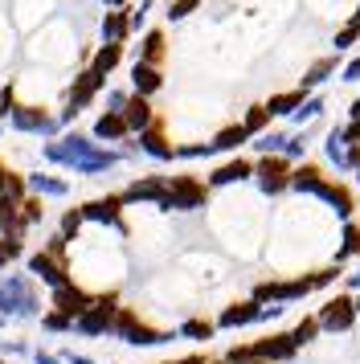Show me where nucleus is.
I'll use <instances>...</instances> for the list:
<instances>
[{
    "mask_svg": "<svg viewBox=\"0 0 360 364\" xmlns=\"http://www.w3.org/2000/svg\"><path fill=\"white\" fill-rule=\"evenodd\" d=\"M115 336H119V340H127V344H135V348L168 344V340H172L168 331H160V328H152V323H144V319L131 311V307H119V319H115Z\"/></svg>",
    "mask_w": 360,
    "mask_h": 364,
    "instance_id": "obj_1",
    "label": "nucleus"
},
{
    "mask_svg": "<svg viewBox=\"0 0 360 364\" xmlns=\"http://www.w3.org/2000/svg\"><path fill=\"white\" fill-rule=\"evenodd\" d=\"M356 299L352 295H336L327 299L324 307H319V331H332V336H344V331H352V323H356Z\"/></svg>",
    "mask_w": 360,
    "mask_h": 364,
    "instance_id": "obj_2",
    "label": "nucleus"
},
{
    "mask_svg": "<svg viewBox=\"0 0 360 364\" xmlns=\"http://www.w3.org/2000/svg\"><path fill=\"white\" fill-rule=\"evenodd\" d=\"M115 319H119V299L98 295L95 307L82 315V319H74V328H78L82 336H107V331H115Z\"/></svg>",
    "mask_w": 360,
    "mask_h": 364,
    "instance_id": "obj_3",
    "label": "nucleus"
},
{
    "mask_svg": "<svg viewBox=\"0 0 360 364\" xmlns=\"http://www.w3.org/2000/svg\"><path fill=\"white\" fill-rule=\"evenodd\" d=\"M254 176H258V188H262V193L278 197V193H287V188H291L295 168L287 164V156H262L258 164H254Z\"/></svg>",
    "mask_w": 360,
    "mask_h": 364,
    "instance_id": "obj_4",
    "label": "nucleus"
},
{
    "mask_svg": "<svg viewBox=\"0 0 360 364\" xmlns=\"http://www.w3.org/2000/svg\"><path fill=\"white\" fill-rule=\"evenodd\" d=\"M205 197H209V184H201L196 176H172L160 209H201Z\"/></svg>",
    "mask_w": 360,
    "mask_h": 364,
    "instance_id": "obj_5",
    "label": "nucleus"
},
{
    "mask_svg": "<svg viewBox=\"0 0 360 364\" xmlns=\"http://www.w3.org/2000/svg\"><path fill=\"white\" fill-rule=\"evenodd\" d=\"M53 307H58L62 315H70V319H82V315H86L90 307H95V299L86 295L82 287L65 282V287H58V291H53Z\"/></svg>",
    "mask_w": 360,
    "mask_h": 364,
    "instance_id": "obj_6",
    "label": "nucleus"
},
{
    "mask_svg": "<svg viewBox=\"0 0 360 364\" xmlns=\"http://www.w3.org/2000/svg\"><path fill=\"white\" fill-rule=\"evenodd\" d=\"M217 328H226V331H233V328H250V323H262V307L254 303V299H245V303H229L226 311L213 319Z\"/></svg>",
    "mask_w": 360,
    "mask_h": 364,
    "instance_id": "obj_7",
    "label": "nucleus"
},
{
    "mask_svg": "<svg viewBox=\"0 0 360 364\" xmlns=\"http://www.w3.org/2000/svg\"><path fill=\"white\" fill-rule=\"evenodd\" d=\"M29 270L37 274V279H46L49 287H53V291L70 282V279H65V262H62V258H53L49 250H41V254H33V258H29Z\"/></svg>",
    "mask_w": 360,
    "mask_h": 364,
    "instance_id": "obj_8",
    "label": "nucleus"
},
{
    "mask_svg": "<svg viewBox=\"0 0 360 364\" xmlns=\"http://www.w3.org/2000/svg\"><path fill=\"white\" fill-rule=\"evenodd\" d=\"M98 90H102V74H95V70H86V74H78V82L70 86V111H65V119L78 115L86 102L95 99Z\"/></svg>",
    "mask_w": 360,
    "mask_h": 364,
    "instance_id": "obj_9",
    "label": "nucleus"
},
{
    "mask_svg": "<svg viewBox=\"0 0 360 364\" xmlns=\"http://www.w3.org/2000/svg\"><path fill=\"white\" fill-rule=\"evenodd\" d=\"M123 119H127V127L131 132H139L144 135L147 127H156V115H152V102L144 99V95H131L127 107H123Z\"/></svg>",
    "mask_w": 360,
    "mask_h": 364,
    "instance_id": "obj_10",
    "label": "nucleus"
},
{
    "mask_svg": "<svg viewBox=\"0 0 360 364\" xmlns=\"http://www.w3.org/2000/svg\"><path fill=\"white\" fill-rule=\"evenodd\" d=\"M164 197H168V184L160 181V176H152V181H135L123 193V205H131V200H156V205H164Z\"/></svg>",
    "mask_w": 360,
    "mask_h": 364,
    "instance_id": "obj_11",
    "label": "nucleus"
},
{
    "mask_svg": "<svg viewBox=\"0 0 360 364\" xmlns=\"http://www.w3.org/2000/svg\"><path fill=\"white\" fill-rule=\"evenodd\" d=\"M315 197H324V200H327V205H332V209H336L340 217H352V209H356V205H352V193H348L344 184H332V181L319 184V188H315Z\"/></svg>",
    "mask_w": 360,
    "mask_h": 364,
    "instance_id": "obj_12",
    "label": "nucleus"
},
{
    "mask_svg": "<svg viewBox=\"0 0 360 364\" xmlns=\"http://www.w3.org/2000/svg\"><path fill=\"white\" fill-rule=\"evenodd\" d=\"M131 82H135V95H156L164 86V74L160 66H147V62H135V70H131Z\"/></svg>",
    "mask_w": 360,
    "mask_h": 364,
    "instance_id": "obj_13",
    "label": "nucleus"
},
{
    "mask_svg": "<svg viewBox=\"0 0 360 364\" xmlns=\"http://www.w3.org/2000/svg\"><path fill=\"white\" fill-rule=\"evenodd\" d=\"M21 230H25V217H21V200L0 197V233H4V237H21Z\"/></svg>",
    "mask_w": 360,
    "mask_h": 364,
    "instance_id": "obj_14",
    "label": "nucleus"
},
{
    "mask_svg": "<svg viewBox=\"0 0 360 364\" xmlns=\"http://www.w3.org/2000/svg\"><path fill=\"white\" fill-rule=\"evenodd\" d=\"M245 176H254V164L250 160H229V164H221L217 172H209V184H238V181H245Z\"/></svg>",
    "mask_w": 360,
    "mask_h": 364,
    "instance_id": "obj_15",
    "label": "nucleus"
},
{
    "mask_svg": "<svg viewBox=\"0 0 360 364\" xmlns=\"http://www.w3.org/2000/svg\"><path fill=\"white\" fill-rule=\"evenodd\" d=\"M13 123L21 132H53V119H49L46 111H37V107H16Z\"/></svg>",
    "mask_w": 360,
    "mask_h": 364,
    "instance_id": "obj_16",
    "label": "nucleus"
},
{
    "mask_svg": "<svg viewBox=\"0 0 360 364\" xmlns=\"http://www.w3.org/2000/svg\"><path fill=\"white\" fill-rule=\"evenodd\" d=\"M119 209H123V197H102V200L82 205V217H95V221H111V225H119Z\"/></svg>",
    "mask_w": 360,
    "mask_h": 364,
    "instance_id": "obj_17",
    "label": "nucleus"
},
{
    "mask_svg": "<svg viewBox=\"0 0 360 364\" xmlns=\"http://www.w3.org/2000/svg\"><path fill=\"white\" fill-rule=\"evenodd\" d=\"M131 127H127V119H123V111H107V115L95 123V135L98 139H123Z\"/></svg>",
    "mask_w": 360,
    "mask_h": 364,
    "instance_id": "obj_18",
    "label": "nucleus"
},
{
    "mask_svg": "<svg viewBox=\"0 0 360 364\" xmlns=\"http://www.w3.org/2000/svg\"><path fill=\"white\" fill-rule=\"evenodd\" d=\"M144 151H147V156H156V160H172V156H176V148L168 144V135L160 132V123L144 132Z\"/></svg>",
    "mask_w": 360,
    "mask_h": 364,
    "instance_id": "obj_19",
    "label": "nucleus"
},
{
    "mask_svg": "<svg viewBox=\"0 0 360 364\" xmlns=\"http://www.w3.org/2000/svg\"><path fill=\"white\" fill-rule=\"evenodd\" d=\"M245 139H250V132H245L242 123H233V127H221V132L213 135L209 148H213V151H238V148L245 144Z\"/></svg>",
    "mask_w": 360,
    "mask_h": 364,
    "instance_id": "obj_20",
    "label": "nucleus"
},
{
    "mask_svg": "<svg viewBox=\"0 0 360 364\" xmlns=\"http://www.w3.org/2000/svg\"><path fill=\"white\" fill-rule=\"evenodd\" d=\"M324 184V172L315 164H299L295 168V176H291V188H299V193H315Z\"/></svg>",
    "mask_w": 360,
    "mask_h": 364,
    "instance_id": "obj_21",
    "label": "nucleus"
},
{
    "mask_svg": "<svg viewBox=\"0 0 360 364\" xmlns=\"http://www.w3.org/2000/svg\"><path fill=\"white\" fill-rule=\"evenodd\" d=\"M119 62H123V46H115V41H107V46H102V50L95 53V74H102V78H107V74H111L115 66H119Z\"/></svg>",
    "mask_w": 360,
    "mask_h": 364,
    "instance_id": "obj_22",
    "label": "nucleus"
},
{
    "mask_svg": "<svg viewBox=\"0 0 360 364\" xmlns=\"http://www.w3.org/2000/svg\"><path fill=\"white\" fill-rule=\"evenodd\" d=\"M303 102H307V95H303V90H287V95H275L266 107H270V115H295Z\"/></svg>",
    "mask_w": 360,
    "mask_h": 364,
    "instance_id": "obj_23",
    "label": "nucleus"
},
{
    "mask_svg": "<svg viewBox=\"0 0 360 364\" xmlns=\"http://www.w3.org/2000/svg\"><path fill=\"white\" fill-rule=\"evenodd\" d=\"M102 33H107V41H123V37L131 33V17H123V13H107V21H102Z\"/></svg>",
    "mask_w": 360,
    "mask_h": 364,
    "instance_id": "obj_24",
    "label": "nucleus"
},
{
    "mask_svg": "<svg viewBox=\"0 0 360 364\" xmlns=\"http://www.w3.org/2000/svg\"><path fill=\"white\" fill-rule=\"evenodd\" d=\"M270 119H275V115H270V107H250V111H245V119H242V127L250 135H262Z\"/></svg>",
    "mask_w": 360,
    "mask_h": 364,
    "instance_id": "obj_25",
    "label": "nucleus"
},
{
    "mask_svg": "<svg viewBox=\"0 0 360 364\" xmlns=\"http://www.w3.org/2000/svg\"><path fill=\"white\" fill-rule=\"evenodd\" d=\"M315 336H319V319H315V315H307V319H299V323L291 328V340H295L299 348H307L311 340H315Z\"/></svg>",
    "mask_w": 360,
    "mask_h": 364,
    "instance_id": "obj_26",
    "label": "nucleus"
},
{
    "mask_svg": "<svg viewBox=\"0 0 360 364\" xmlns=\"http://www.w3.org/2000/svg\"><path fill=\"white\" fill-rule=\"evenodd\" d=\"M160 58H164V33H160V29H152V33L144 37V58H139V62L160 66Z\"/></svg>",
    "mask_w": 360,
    "mask_h": 364,
    "instance_id": "obj_27",
    "label": "nucleus"
},
{
    "mask_svg": "<svg viewBox=\"0 0 360 364\" xmlns=\"http://www.w3.org/2000/svg\"><path fill=\"white\" fill-rule=\"evenodd\" d=\"M340 262H348V258H360V225H344V246L340 254H336Z\"/></svg>",
    "mask_w": 360,
    "mask_h": 364,
    "instance_id": "obj_28",
    "label": "nucleus"
},
{
    "mask_svg": "<svg viewBox=\"0 0 360 364\" xmlns=\"http://www.w3.org/2000/svg\"><path fill=\"white\" fill-rule=\"evenodd\" d=\"M336 66H340L336 58H319V62H315V66L307 70V78H303V86H319V82L327 78V74H336Z\"/></svg>",
    "mask_w": 360,
    "mask_h": 364,
    "instance_id": "obj_29",
    "label": "nucleus"
},
{
    "mask_svg": "<svg viewBox=\"0 0 360 364\" xmlns=\"http://www.w3.org/2000/svg\"><path fill=\"white\" fill-rule=\"evenodd\" d=\"M327 156L336 168H348V144H344V132H332L327 135Z\"/></svg>",
    "mask_w": 360,
    "mask_h": 364,
    "instance_id": "obj_30",
    "label": "nucleus"
},
{
    "mask_svg": "<svg viewBox=\"0 0 360 364\" xmlns=\"http://www.w3.org/2000/svg\"><path fill=\"white\" fill-rule=\"evenodd\" d=\"M213 331H217V323H209V319H184L180 336H189V340H209Z\"/></svg>",
    "mask_w": 360,
    "mask_h": 364,
    "instance_id": "obj_31",
    "label": "nucleus"
},
{
    "mask_svg": "<svg viewBox=\"0 0 360 364\" xmlns=\"http://www.w3.org/2000/svg\"><path fill=\"white\" fill-rule=\"evenodd\" d=\"M356 41H360V21L352 17V21H348V25L340 29V33H336V50H352Z\"/></svg>",
    "mask_w": 360,
    "mask_h": 364,
    "instance_id": "obj_32",
    "label": "nucleus"
},
{
    "mask_svg": "<svg viewBox=\"0 0 360 364\" xmlns=\"http://www.w3.org/2000/svg\"><path fill=\"white\" fill-rule=\"evenodd\" d=\"M336 279H340V266H327V270H315V274H307L311 291H324V287H332Z\"/></svg>",
    "mask_w": 360,
    "mask_h": 364,
    "instance_id": "obj_33",
    "label": "nucleus"
},
{
    "mask_svg": "<svg viewBox=\"0 0 360 364\" xmlns=\"http://www.w3.org/2000/svg\"><path fill=\"white\" fill-rule=\"evenodd\" d=\"M319 111H324V99H307L299 111H295V123H307V119H315Z\"/></svg>",
    "mask_w": 360,
    "mask_h": 364,
    "instance_id": "obj_34",
    "label": "nucleus"
},
{
    "mask_svg": "<svg viewBox=\"0 0 360 364\" xmlns=\"http://www.w3.org/2000/svg\"><path fill=\"white\" fill-rule=\"evenodd\" d=\"M41 323H46V331H65V328H74V319H70V315H62V311H49Z\"/></svg>",
    "mask_w": 360,
    "mask_h": 364,
    "instance_id": "obj_35",
    "label": "nucleus"
},
{
    "mask_svg": "<svg viewBox=\"0 0 360 364\" xmlns=\"http://www.w3.org/2000/svg\"><path fill=\"white\" fill-rule=\"evenodd\" d=\"M196 4H201V0H172V13H168V17H172V21H184L189 13H196Z\"/></svg>",
    "mask_w": 360,
    "mask_h": 364,
    "instance_id": "obj_36",
    "label": "nucleus"
},
{
    "mask_svg": "<svg viewBox=\"0 0 360 364\" xmlns=\"http://www.w3.org/2000/svg\"><path fill=\"white\" fill-rule=\"evenodd\" d=\"M21 217H25V225H33V221H41V200H21Z\"/></svg>",
    "mask_w": 360,
    "mask_h": 364,
    "instance_id": "obj_37",
    "label": "nucleus"
},
{
    "mask_svg": "<svg viewBox=\"0 0 360 364\" xmlns=\"http://www.w3.org/2000/svg\"><path fill=\"white\" fill-rule=\"evenodd\" d=\"M78 225H82V209H78V213H65L62 217V237H65V242L78 233Z\"/></svg>",
    "mask_w": 360,
    "mask_h": 364,
    "instance_id": "obj_38",
    "label": "nucleus"
},
{
    "mask_svg": "<svg viewBox=\"0 0 360 364\" xmlns=\"http://www.w3.org/2000/svg\"><path fill=\"white\" fill-rule=\"evenodd\" d=\"M33 188H41V193H58V197H62V193H65V184L62 181H46V176H33Z\"/></svg>",
    "mask_w": 360,
    "mask_h": 364,
    "instance_id": "obj_39",
    "label": "nucleus"
},
{
    "mask_svg": "<svg viewBox=\"0 0 360 364\" xmlns=\"http://www.w3.org/2000/svg\"><path fill=\"white\" fill-rule=\"evenodd\" d=\"M344 78H348V82H360V58H352V62L344 66Z\"/></svg>",
    "mask_w": 360,
    "mask_h": 364,
    "instance_id": "obj_40",
    "label": "nucleus"
},
{
    "mask_svg": "<svg viewBox=\"0 0 360 364\" xmlns=\"http://www.w3.org/2000/svg\"><path fill=\"white\" fill-rule=\"evenodd\" d=\"M282 156H291V160H299L303 156V139H287V151Z\"/></svg>",
    "mask_w": 360,
    "mask_h": 364,
    "instance_id": "obj_41",
    "label": "nucleus"
},
{
    "mask_svg": "<svg viewBox=\"0 0 360 364\" xmlns=\"http://www.w3.org/2000/svg\"><path fill=\"white\" fill-rule=\"evenodd\" d=\"M33 360H37V364H62V360H58V356H49V352H37Z\"/></svg>",
    "mask_w": 360,
    "mask_h": 364,
    "instance_id": "obj_42",
    "label": "nucleus"
},
{
    "mask_svg": "<svg viewBox=\"0 0 360 364\" xmlns=\"http://www.w3.org/2000/svg\"><path fill=\"white\" fill-rule=\"evenodd\" d=\"M348 287H352V291H360V270H356V274H348Z\"/></svg>",
    "mask_w": 360,
    "mask_h": 364,
    "instance_id": "obj_43",
    "label": "nucleus"
},
{
    "mask_svg": "<svg viewBox=\"0 0 360 364\" xmlns=\"http://www.w3.org/2000/svg\"><path fill=\"white\" fill-rule=\"evenodd\" d=\"M348 119H360V99L352 102V107H348Z\"/></svg>",
    "mask_w": 360,
    "mask_h": 364,
    "instance_id": "obj_44",
    "label": "nucleus"
},
{
    "mask_svg": "<svg viewBox=\"0 0 360 364\" xmlns=\"http://www.w3.org/2000/svg\"><path fill=\"white\" fill-rule=\"evenodd\" d=\"M4 181H9V172H4V168H0V197H4Z\"/></svg>",
    "mask_w": 360,
    "mask_h": 364,
    "instance_id": "obj_45",
    "label": "nucleus"
},
{
    "mask_svg": "<svg viewBox=\"0 0 360 364\" xmlns=\"http://www.w3.org/2000/svg\"><path fill=\"white\" fill-rule=\"evenodd\" d=\"M107 4H115V9H123V4H127V0H107Z\"/></svg>",
    "mask_w": 360,
    "mask_h": 364,
    "instance_id": "obj_46",
    "label": "nucleus"
},
{
    "mask_svg": "<svg viewBox=\"0 0 360 364\" xmlns=\"http://www.w3.org/2000/svg\"><path fill=\"white\" fill-rule=\"evenodd\" d=\"M356 311H360V295H356Z\"/></svg>",
    "mask_w": 360,
    "mask_h": 364,
    "instance_id": "obj_47",
    "label": "nucleus"
},
{
    "mask_svg": "<svg viewBox=\"0 0 360 364\" xmlns=\"http://www.w3.org/2000/svg\"><path fill=\"white\" fill-rule=\"evenodd\" d=\"M209 364H226V360H209Z\"/></svg>",
    "mask_w": 360,
    "mask_h": 364,
    "instance_id": "obj_48",
    "label": "nucleus"
},
{
    "mask_svg": "<svg viewBox=\"0 0 360 364\" xmlns=\"http://www.w3.org/2000/svg\"><path fill=\"white\" fill-rule=\"evenodd\" d=\"M356 181H360V168H356Z\"/></svg>",
    "mask_w": 360,
    "mask_h": 364,
    "instance_id": "obj_49",
    "label": "nucleus"
},
{
    "mask_svg": "<svg viewBox=\"0 0 360 364\" xmlns=\"http://www.w3.org/2000/svg\"><path fill=\"white\" fill-rule=\"evenodd\" d=\"M168 364H180V360H168Z\"/></svg>",
    "mask_w": 360,
    "mask_h": 364,
    "instance_id": "obj_50",
    "label": "nucleus"
},
{
    "mask_svg": "<svg viewBox=\"0 0 360 364\" xmlns=\"http://www.w3.org/2000/svg\"><path fill=\"white\" fill-rule=\"evenodd\" d=\"M356 21H360V9H356Z\"/></svg>",
    "mask_w": 360,
    "mask_h": 364,
    "instance_id": "obj_51",
    "label": "nucleus"
},
{
    "mask_svg": "<svg viewBox=\"0 0 360 364\" xmlns=\"http://www.w3.org/2000/svg\"><path fill=\"white\" fill-rule=\"evenodd\" d=\"M250 364H262V360H250Z\"/></svg>",
    "mask_w": 360,
    "mask_h": 364,
    "instance_id": "obj_52",
    "label": "nucleus"
}]
</instances>
